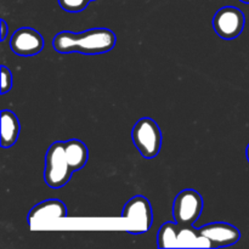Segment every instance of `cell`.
Masks as SVG:
<instances>
[{"label": "cell", "instance_id": "3", "mask_svg": "<svg viewBox=\"0 0 249 249\" xmlns=\"http://www.w3.org/2000/svg\"><path fill=\"white\" fill-rule=\"evenodd\" d=\"M134 145L139 150L143 158H155L158 156L162 146V133L152 118L143 117L139 119L131 130Z\"/></svg>", "mask_w": 249, "mask_h": 249}, {"label": "cell", "instance_id": "5", "mask_svg": "<svg viewBox=\"0 0 249 249\" xmlns=\"http://www.w3.org/2000/svg\"><path fill=\"white\" fill-rule=\"evenodd\" d=\"M203 211V198L192 189L182 190L173 203V218L179 225H194Z\"/></svg>", "mask_w": 249, "mask_h": 249}, {"label": "cell", "instance_id": "2", "mask_svg": "<svg viewBox=\"0 0 249 249\" xmlns=\"http://www.w3.org/2000/svg\"><path fill=\"white\" fill-rule=\"evenodd\" d=\"M73 173L66 157L63 141H56L49 147L45 156V184L53 189H61L68 184Z\"/></svg>", "mask_w": 249, "mask_h": 249}, {"label": "cell", "instance_id": "14", "mask_svg": "<svg viewBox=\"0 0 249 249\" xmlns=\"http://www.w3.org/2000/svg\"><path fill=\"white\" fill-rule=\"evenodd\" d=\"M12 88V73L6 66H1V95L6 94Z\"/></svg>", "mask_w": 249, "mask_h": 249}, {"label": "cell", "instance_id": "17", "mask_svg": "<svg viewBox=\"0 0 249 249\" xmlns=\"http://www.w3.org/2000/svg\"><path fill=\"white\" fill-rule=\"evenodd\" d=\"M240 1L245 2V4H249V0H240Z\"/></svg>", "mask_w": 249, "mask_h": 249}, {"label": "cell", "instance_id": "6", "mask_svg": "<svg viewBox=\"0 0 249 249\" xmlns=\"http://www.w3.org/2000/svg\"><path fill=\"white\" fill-rule=\"evenodd\" d=\"M246 24L245 14L235 6H224L213 17V28L225 40L236 39L243 32Z\"/></svg>", "mask_w": 249, "mask_h": 249}, {"label": "cell", "instance_id": "11", "mask_svg": "<svg viewBox=\"0 0 249 249\" xmlns=\"http://www.w3.org/2000/svg\"><path fill=\"white\" fill-rule=\"evenodd\" d=\"M19 130L21 125L16 114L9 109L1 111V147L9 148L14 146L18 139Z\"/></svg>", "mask_w": 249, "mask_h": 249}, {"label": "cell", "instance_id": "4", "mask_svg": "<svg viewBox=\"0 0 249 249\" xmlns=\"http://www.w3.org/2000/svg\"><path fill=\"white\" fill-rule=\"evenodd\" d=\"M122 218L126 221V231L131 235H141L147 232L153 221L152 207L150 201L143 196L133 197L124 206Z\"/></svg>", "mask_w": 249, "mask_h": 249}, {"label": "cell", "instance_id": "13", "mask_svg": "<svg viewBox=\"0 0 249 249\" xmlns=\"http://www.w3.org/2000/svg\"><path fill=\"white\" fill-rule=\"evenodd\" d=\"M90 0H58V4L65 11L80 12L85 10Z\"/></svg>", "mask_w": 249, "mask_h": 249}, {"label": "cell", "instance_id": "9", "mask_svg": "<svg viewBox=\"0 0 249 249\" xmlns=\"http://www.w3.org/2000/svg\"><path fill=\"white\" fill-rule=\"evenodd\" d=\"M67 216V208L60 199H46L31 209L28 214V223L48 220V219H62Z\"/></svg>", "mask_w": 249, "mask_h": 249}, {"label": "cell", "instance_id": "1", "mask_svg": "<svg viewBox=\"0 0 249 249\" xmlns=\"http://www.w3.org/2000/svg\"><path fill=\"white\" fill-rule=\"evenodd\" d=\"M116 34L107 28H92L82 33L63 31L55 36L53 46L57 53H80L99 55L108 53L116 45Z\"/></svg>", "mask_w": 249, "mask_h": 249}, {"label": "cell", "instance_id": "10", "mask_svg": "<svg viewBox=\"0 0 249 249\" xmlns=\"http://www.w3.org/2000/svg\"><path fill=\"white\" fill-rule=\"evenodd\" d=\"M63 145H65L66 157H67L71 169L73 172L82 169L89 160V150L87 145L78 139L63 141Z\"/></svg>", "mask_w": 249, "mask_h": 249}, {"label": "cell", "instance_id": "8", "mask_svg": "<svg viewBox=\"0 0 249 249\" xmlns=\"http://www.w3.org/2000/svg\"><path fill=\"white\" fill-rule=\"evenodd\" d=\"M198 230L201 235L211 242L212 248L232 246L241 238L238 229L228 223H211L202 226Z\"/></svg>", "mask_w": 249, "mask_h": 249}, {"label": "cell", "instance_id": "16", "mask_svg": "<svg viewBox=\"0 0 249 249\" xmlns=\"http://www.w3.org/2000/svg\"><path fill=\"white\" fill-rule=\"evenodd\" d=\"M246 156H247V160L249 162V145L247 146V150H246Z\"/></svg>", "mask_w": 249, "mask_h": 249}, {"label": "cell", "instance_id": "18", "mask_svg": "<svg viewBox=\"0 0 249 249\" xmlns=\"http://www.w3.org/2000/svg\"><path fill=\"white\" fill-rule=\"evenodd\" d=\"M90 1H94V0H90Z\"/></svg>", "mask_w": 249, "mask_h": 249}, {"label": "cell", "instance_id": "12", "mask_svg": "<svg viewBox=\"0 0 249 249\" xmlns=\"http://www.w3.org/2000/svg\"><path fill=\"white\" fill-rule=\"evenodd\" d=\"M178 228L179 224L168 221L160 228L157 235V242L160 248H174L177 247Z\"/></svg>", "mask_w": 249, "mask_h": 249}, {"label": "cell", "instance_id": "15", "mask_svg": "<svg viewBox=\"0 0 249 249\" xmlns=\"http://www.w3.org/2000/svg\"><path fill=\"white\" fill-rule=\"evenodd\" d=\"M0 23H1V36H0V40L4 41L6 39L7 33H9V27H7V23L5 19H1Z\"/></svg>", "mask_w": 249, "mask_h": 249}, {"label": "cell", "instance_id": "7", "mask_svg": "<svg viewBox=\"0 0 249 249\" xmlns=\"http://www.w3.org/2000/svg\"><path fill=\"white\" fill-rule=\"evenodd\" d=\"M10 48L16 55L34 56L38 55L44 48V39L38 31L28 27H23L12 34L10 40Z\"/></svg>", "mask_w": 249, "mask_h": 249}]
</instances>
